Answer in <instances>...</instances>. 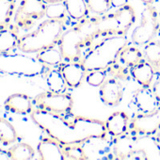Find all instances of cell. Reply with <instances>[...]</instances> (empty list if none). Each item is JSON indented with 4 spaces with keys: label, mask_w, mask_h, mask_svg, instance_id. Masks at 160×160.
I'll use <instances>...</instances> for the list:
<instances>
[{
    "label": "cell",
    "mask_w": 160,
    "mask_h": 160,
    "mask_svg": "<svg viewBox=\"0 0 160 160\" xmlns=\"http://www.w3.org/2000/svg\"><path fill=\"white\" fill-rule=\"evenodd\" d=\"M33 122L47 136L62 145H80L92 137H105V122L84 116L58 114L35 108L30 114Z\"/></svg>",
    "instance_id": "6da1fadb"
},
{
    "label": "cell",
    "mask_w": 160,
    "mask_h": 160,
    "mask_svg": "<svg viewBox=\"0 0 160 160\" xmlns=\"http://www.w3.org/2000/svg\"><path fill=\"white\" fill-rule=\"evenodd\" d=\"M108 36L110 35L100 28L97 16L85 17L64 31L58 43L66 61H81L84 50L89 51L94 44Z\"/></svg>",
    "instance_id": "7a4b0ae2"
},
{
    "label": "cell",
    "mask_w": 160,
    "mask_h": 160,
    "mask_svg": "<svg viewBox=\"0 0 160 160\" xmlns=\"http://www.w3.org/2000/svg\"><path fill=\"white\" fill-rule=\"evenodd\" d=\"M65 29L64 19H49L43 21L32 32L19 38L17 48L26 54L39 53L55 46Z\"/></svg>",
    "instance_id": "3957f363"
},
{
    "label": "cell",
    "mask_w": 160,
    "mask_h": 160,
    "mask_svg": "<svg viewBox=\"0 0 160 160\" xmlns=\"http://www.w3.org/2000/svg\"><path fill=\"white\" fill-rule=\"evenodd\" d=\"M128 43L125 35L108 36L94 44L83 57L81 62L87 72L107 70L116 62L120 52Z\"/></svg>",
    "instance_id": "277c9868"
},
{
    "label": "cell",
    "mask_w": 160,
    "mask_h": 160,
    "mask_svg": "<svg viewBox=\"0 0 160 160\" xmlns=\"http://www.w3.org/2000/svg\"><path fill=\"white\" fill-rule=\"evenodd\" d=\"M48 66L41 62L37 58H31L22 54L0 55V72L10 75L34 77L48 72Z\"/></svg>",
    "instance_id": "5b68a950"
},
{
    "label": "cell",
    "mask_w": 160,
    "mask_h": 160,
    "mask_svg": "<svg viewBox=\"0 0 160 160\" xmlns=\"http://www.w3.org/2000/svg\"><path fill=\"white\" fill-rule=\"evenodd\" d=\"M100 28L110 36L125 35L136 21V12L134 8L126 4L111 13H105L97 16Z\"/></svg>",
    "instance_id": "8992f818"
},
{
    "label": "cell",
    "mask_w": 160,
    "mask_h": 160,
    "mask_svg": "<svg viewBox=\"0 0 160 160\" xmlns=\"http://www.w3.org/2000/svg\"><path fill=\"white\" fill-rule=\"evenodd\" d=\"M33 105L36 108L45 111L67 114L71 113L73 107V99L71 94L48 91L36 95L33 98Z\"/></svg>",
    "instance_id": "52a82bcc"
},
{
    "label": "cell",
    "mask_w": 160,
    "mask_h": 160,
    "mask_svg": "<svg viewBox=\"0 0 160 160\" xmlns=\"http://www.w3.org/2000/svg\"><path fill=\"white\" fill-rule=\"evenodd\" d=\"M46 3L43 0H22L13 17V24L19 29H30L36 21L45 16Z\"/></svg>",
    "instance_id": "ba28073f"
},
{
    "label": "cell",
    "mask_w": 160,
    "mask_h": 160,
    "mask_svg": "<svg viewBox=\"0 0 160 160\" xmlns=\"http://www.w3.org/2000/svg\"><path fill=\"white\" fill-rule=\"evenodd\" d=\"M159 23L156 10L152 6L147 5L141 13L140 24L132 32V42L136 45H145L151 42L158 30Z\"/></svg>",
    "instance_id": "9c48e42d"
},
{
    "label": "cell",
    "mask_w": 160,
    "mask_h": 160,
    "mask_svg": "<svg viewBox=\"0 0 160 160\" xmlns=\"http://www.w3.org/2000/svg\"><path fill=\"white\" fill-rule=\"evenodd\" d=\"M86 156V160L115 159L113 140L105 137H92L80 144Z\"/></svg>",
    "instance_id": "30bf717a"
},
{
    "label": "cell",
    "mask_w": 160,
    "mask_h": 160,
    "mask_svg": "<svg viewBox=\"0 0 160 160\" xmlns=\"http://www.w3.org/2000/svg\"><path fill=\"white\" fill-rule=\"evenodd\" d=\"M129 128L138 134L152 136L160 130V106L151 113H141L135 116L130 123Z\"/></svg>",
    "instance_id": "8fae6325"
},
{
    "label": "cell",
    "mask_w": 160,
    "mask_h": 160,
    "mask_svg": "<svg viewBox=\"0 0 160 160\" xmlns=\"http://www.w3.org/2000/svg\"><path fill=\"white\" fill-rule=\"evenodd\" d=\"M101 101L110 107H116L121 104L123 95V89L121 82L116 78L106 79L100 87Z\"/></svg>",
    "instance_id": "7c38bea8"
},
{
    "label": "cell",
    "mask_w": 160,
    "mask_h": 160,
    "mask_svg": "<svg viewBox=\"0 0 160 160\" xmlns=\"http://www.w3.org/2000/svg\"><path fill=\"white\" fill-rule=\"evenodd\" d=\"M67 86L71 89H76L81 85L84 78H86L87 70L81 61H72L61 64L59 68Z\"/></svg>",
    "instance_id": "4fadbf2b"
},
{
    "label": "cell",
    "mask_w": 160,
    "mask_h": 160,
    "mask_svg": "<svg viewBox=\"0 0 160 160\" xmlns=\"http://www.w3.org/2000/svg\"><path fill=\"white\" fill-rule=\"evenodd\" d=\"M37 152L40 155V159L42 160L67 159L63 152V145L49 136L41 138L37 145Z\"/></svg>",
    "instance_id": "5bb4252c"
},
{
    "label": "cell",
    "mask_w": 160,
    "mask_h": 160,
    "mask_svg": "<svg viewBox=\"0 0 160 160\" xmlns=\"http://www.w3.org/2000/svg\"><path fill=\"white\" fill-rule=\"evenodd\" d=\"M33 99L26 93H13L11 94L5 101V108L12 113L28 115L31 114L33 108Z\"/></svg>",
    "instance_id": "9a60e30c"
},
{
    "label": "cell",
    "mask_w": 160,
    "mask_h": 160,
    "mask_svg": "<svg viewBox=\"0 0 160 160\" xmlns=\"http://www.w3.org/2000/svg\"><path fill=\"white\" fill-rule=\"evenodd\" d=\"M134 104L140 113H151L160 106L150 87H142L135 92Z\"/></svg>",
    "instance_id": "2e32d148"
},
{
    "label": "cell",
    "mask_w": 160,
    "mask_h": 160,
    "mask_svg": "<svg viewBox=\"0 0 160 160\" xmlns=\"http://www.w3.org/2000/svg\"><path fill=\"white\" fill-rule=\"evenodd\" d=\"M105 125L110 137L122 136L126 133L129 127V117L123 111H116L108 118Z\"/></svg>",
    "instance_id": "e0dca14e"
},
{
    "label": "cell",
    "mask_w": 160,
    "mask_h": 160,
    "mask_svg": "<svg viewBox=\"0 0 160 160\" xmlns=\"http://www.w3.org/2000/svg\"><path fill=\"white\" fill-rule=\"evenodd\" d=\"M19 30L14 24H11L8 28L0 30V55L8 54L14 48H17L20 38Z\"/></svg>",
    "instance_id": "ac0fdd59"
},
{
    "label": "cell",
    "mask_w": 160,
    "mask_h": 160,
    "mask_svg": "<svg viewBox=\"0 0 160 160\" xmlns=\"http://www.w3.org/2000/svg\"><path fill=\"white\" fill-rule=\"evenodd\" d=\"M155 70L154 66L148 61L141 60L131 68V75L142 87H149L153 78Z\"/></svg>",
    "instance_id": "d6986e66"
},
{
    "label": "cell",
    "mask_w": 160,
    "mask_h": 160,
    "mask_svg": "<svg viewBox=\"0 0 160 160\" xmlns=\"http://www.w3.org/2000/svg\"><path fill=\"white\" fill-rule=\"evenodd\" d=\"M112 140L115 159H127L133 152V136L123 134L119 137H112Z\"/></svg>",
    "instance_id": "ffe728a7"
},
{
    "label": "cell",
    "mask_w": 160,
    "mask_h": 160,
    "mask_svg": "<svg viewBox=\"0 0 160 160\" xmlns=\"http://www.w3.org/2000/svg\"><path fill=\"white\" fill-rule=\"evenodd\" d=\"M63 2L71 19L78 22L88 16L90 10L86 0H64Z\"/></svg>",
    "instance_id": "44dd1931"
},
{
    "label": "cell",
    "mask_w": 160,
    "mask_h": 160,
    "mask_svg": "<svg viewBox=\"0 0 160 160\" xmlns=\"http://www.w3.org/2000/svg\"><path fill=\"white\" fill-rule=\"evenodd\" d=\"M19 137L14 126L5 118L0 116V144L9 146L14 144Z\"/></svg>",
    "instance_id": "7402d4cb"
},
{
    "label": "cell",
    "mask_w": 160,
    "mask_h": 160,
    "mask_svg": "<svg viewBox=\"0 0 160 160\" xmlns=\"http://www.w3.org/2000/svg\"><path fill=\"white\" fill-rule=\"evenodd\" d=\"M142 53L138 48L127 45L122 48V50L120 52L118 56V58L121 61V63L128 68H132L133 66L140 62L142 60Z\"/></svg>",
    "instance_id": "603a6c76"
},
{
    "label": "cell",
    "mask_w": 160,
    "mask_h": 160,
    "mask_svg": "<svg viewBox=\"0 0 160 160\" xmlns=\"http://www.w3.org/2000/svg\"><path fill=\"white\" fill-rule=\"evenodd\" d=\"M12 160H31L35 157V150L26 142H18L9 148Z\"/></svg>",
    "instance_id": "cb8c5ba5"
},
{
    "label": "cell",
    "mask_w": 160,
    "mask_h": 160,
    "mask_svg": "<svg viewBox=\"0 0 160 160\" xmlns=\"http://www.w3.org/2000/svg\"><path fill=\"white\" fill-rule=\"evenodd\" d=\"M15 0H0V30L12 24L15 14Z\"/></svg>",
    "instance_id": "d4e9b609"
},
{
    "label": "cell",
    "mask_w": 160,
    "mask_h": 160,
    "mask_svg": "<svg viewBox=\"0 0 160 160\" xmlns=\"http://www.w3.org/2000/svg\"><path fill=\"white\" fill-rule=\"evenodd\" d=\"M36 58L47 66H58L60 65L63 58V56L59 50V48H56L55 46L44 49L39 53H37Z\"/></svg>",
    "instance_id": "484cf974"
},
{
    "label": "cell",
    "mask_w": 160,
    "mask_h": 160,
    "mask_svg": "<svg viewBox=\"0 0 160 160\" xmlns=\"http://www.w3.org/2000/svg\"><path fill=\"white\" fill-rule=\"evenodd\" d=\"M46 83L50 91L63 92L66 90L65 79L59 70H50L47 72Z\"/></svg>",
    "instance_id": "4316f807"
},
{
    "label": "cell",
    "mask_w": 160,
    "mask_h": 160,
    "mask_svg": "<svg viewBox=\"0 0 160 160\" xmlns=\"http://www.w3.org/2000/svg\"><path fill=\"white\" fill-rule=\"evenodd\" d=\"M143 55L145 59L153 66L160 63V42L152 40L144 45Z\"/></svg>",
    "instance_id": "83f0119b"
},
{
    "label": "cell",
    "mask_w": 160,
    "mask_h": 160,
    "mask_svg": "<svg viewBox=\"0 0 160 160\" xmlns=\"http://www.w3.org/2000/svg\"><path fill=\"white\" fill-rule=\"evenodd\" d=\"M67 11L64 5V2L48 4L46 7L45 16L49 19H64L66 18Z\"/></svg>",
    "instance_id": "f1b7e54d"
},
{
    "label": "cell",
    "mask_w": 160,
    "mask_h": 160,
    "mask_svg": "<svg viewBox=\"0 0 160 160\" xmlns=\"http://www.w3.org/2000/svg\"><path fill=\"white\" fill-rule=\"evenodd\" d=\"M86 1L90 12L97 15L107 13V12H108L112 7L111 0H86Z\"/></svg>",
    "instance_id": "f546056e"
},
{
    "label": "cell",
    "mask_w": 160,
    "mask_h": 160,
    "mask_svg": "<svg viewBox=\"0 0 160 160\" xmlns=\"http://www.w3.org/2000/svg\"><path fill=\"white\" fill-rule=\"evenodd\" d=\"M63 152L67 159L86 160L85 153L80 145H63Z\"/></svg>",
    "instance_id": "4dcf8cb0"
},
{
    "label": "cell",
    "mask_w": 160,
    "mask_h": 160,
    "mask_svg": "<svg viewBox=\"0 0 160 160\" xmlns=\"http://www.w3.org/2000/svg\"><path fill=\"white\" fill-rule=\"evenodd\" d=\"M107 72L105 70H94L91 71L90 73L86 75V81L92 87H101V85L105 82Z\"/></svg>",
    "instance_id": "1f68e13d"
},
{
    "label": "cell",
    "mask_w": 160,
    "mask_h": 160,
    "mask_svg": "<svg viewBox=\"0 0 160 160\" xmlns=\"http://www.w3.org/2000/svg\"><path fill=\"white\" fill-rule=\"evenodd\" d=\"M152 90V92H153L155 98L157 99V101L160 104V78H158L156 81L153 83Z\"/></svg>",
    "instance_id": "d6a6232c"
},
{
    "label": "cell",
    "mask_w": 160,
    "mask_h": 160,
    "mask_svg": "<svg viewBox=\"0 0 160 160\" xmlns=\"http://www.w3.org/2000/svg\"><path fill=\"white\" fill-rule=\"evenodd\" d=\"M0 160H12V156L9 150L0 149Z\"/></svg>",
    "instance_id": "836d02e7"
},
{
    "label": "cell",
    "mask_w": 160,
    "mask_h": 160,
    "mask_svg": "<svg viewBox=\"0 0 160 160\" xmlns=\"http://www.w3.org/2000/svg\"><path fill=\"white\" fill-rule=\"evenodd\" d=\"M128 4V0H111V5L114 8H121Z\"/></svg>",
    "instance_id": "e575fe53"
},
{
    "label": "cell",
    "mask_w": 160,
    "mask_h": 160,
    "mask_svg": "<svg viewBox=\"0 0 160 160\" xmlns=\"http://www.w3.org/2000/svg\"><path fill=\"white\" fill-rule=\"evenodd\" d=\"M46 4H55V3H60L63 2L64 0H43Z\"/></svg>",
    "instance_id": "d590c367"
},
{
    "label": "cell",
    "mask_w": 160,
    "mask_h": 160,
    "mask_svg": "<svg viewBox=\"0 0 160 160\" xmlns=\"http://www.w3.org/2000/svg\"><path fill=\"white\" fill-rule=\"evenodd\" d=\"M141 1H142L144 4H146V5H151V4H152L153 2L157 1V0H141Z\"/></svg>",
    "instance_id": "8d00e7d4"
},
{
    "label": "cell",
    "mask_w": 160,
    "mask_h": 160,
    "mask_svg": "<svg viewBox=\"0 0 160 160\" xmlns=\"http://www.w3.org/2000/svg\"><path fill=\"white\" fill-rule=\"evenodd\" d=\"M154 70H155V72H156V73L160 74V63L154 66Z\"/></svg>",
    "instance_id": "74e56055"
},
{
    "label": "cell",
    "mask_w": 160,
    "mask_h": 160,
    "mask_svg": "<svg viewBox=\"0 0 160 160\" xmlns=\"http://www.w3.org/2000/svg\"><path fill=\"white\" fill-rule=\"evenodd\" d=\"M155 138H156V141L159 143V145H160V130L158 131V133L156 134V137H155Z\"/></svg>",
    "instance_id": "f35d334b"
},
{
    "label": "cell",
    "mask_w": 160,
    "mask_h": 160,
    "mask_svg": "<svg viewBox=\"0 0 160 160\" xmlns=\"http://www.w3.org/2000/svg\"><path fill=\"white\" fill-rule=\"evenodd\" d=\"M158 15H159V22H160V12H159V14H158Z\"/></svg>",
    "instance_id": "ab89813d"
}]
</instances>
